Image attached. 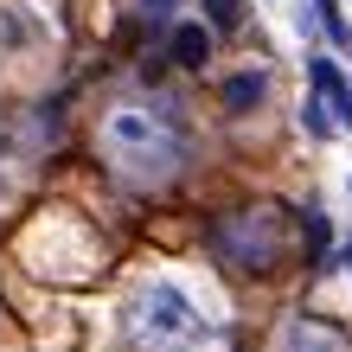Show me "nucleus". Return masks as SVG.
I'll return each instance as SVG.
<instances>
[{
	"label": "nucleus",
	"mask_w": 352,
	"mask_h": 352,
	"mask_svg": "<svg viewBox=\"0 0 352 352\" xmlns=\"http://www.w3.org/2000/svg\"><path fill=\"white\" fill-rule=\"evenodd\" d=\"M96 154L122 186L160 192L192 167V122L167 96H122L96 122Z\"/></svg>",
	"instance_id": "1"
},
{
	"label": "nucleus",
	"mask_w": 352,
	"mask_h": 352,
	"mask_svg": "<svg viewBox=\"0 0 352 352\" xmlns=\"http://www.w3.org/2000/svg\"><path fill=\"white\" fill-rule=\"evenodd\" d=\"M263 96H269V71H231L224 77V109L231 116H250Z\"/></svg>",
	"instance_id": "8"
},
{
	"label": "nucleus",
	"mask_w": 352,
	"mask_h": 352,
	"mask_svg": "<svg viewBox=\"0 0 352 352\" xmlns=\"http://www.w3.org/2000/svg\"><path fill=\"white\" fill-rule=\"evenodd\" d=\"M205 243L224 269L237 276H282L288 263L301 256V218L288 205H231L205 224Z\"/></svg>",
	"instance_id": "3"
},
{
	"label": "nucleus",
	"mask_w": 352,
	"mask_h": 352,
	"mask_svg": "<svg viewBox=\"0 0 352 352\" xmlns=\"http://www.w3.org/2000/svg\"><path fill=\"white\" fill-rule=\"evenodd\" d=\"M179 7H186V0H135V19H141L148 32H160V26H173Z\"/></svg>",
	"instance_id": "10"
},
{
	"label": "nucleus",
	"mask_w": 352,
	"mask_h": 352,
	"mask_svg": "<svg viewBox=\"0 0 352 352\" xmlns=\"http://www.w3.org/2000/svg\"><path fill=\"white\" fill-rule=\"evenodd\" d=\"M276 352H352V333L320 314H288L276 333Z\"/></svg>",
	"instance_id": "5"
},
{
	"label": "nucleus",
	"mask_w": 352,
	"mask_h": 352,
	"mask_svg": "<svg viewBox=\"0 0 352 352\" xmlns=\"http://www.w3.org/2000/svg\"><path fill=\"white\" fill-rule=\"evenodd\" d=\"M205 26L212 32H237L243 26V0H205Z\"/></svg>",
	"instance_id": "9"
},
{
	"label": "nucleus",
	"mask_w": 352,
	"mask_h": 352,
	"mask_svg": "<svg viewBox=\"0 0 352 352\" xmlns=\"http://www.w3.org/2000/svg\"><path fill=\"white\" fill-rule=\"evenodd\" d=\"M346 263H352V243H346Z\"/></svg>",
	"instance_id": "11"
},
{
	"label": "nucleus",
	"mask_w": 352,
	"mask_h": 352,
	"mask_svg": "<svg viewBox=\"0 0 352 352\" xmlns=\"http://www.w3.org/2000/svg\"><path fill=\"white\" fill-rule=\"evenodd\" d=\"M307 84H314V96L333 109L340 135H346V129H352V84H346V71H340L327 52H307Z\"/></svg>",
	"instance_id": "6"
},
{
	"label": "nucleus",
	"mask_w": 352,
	"mask_h": 352,
	"mask_svg": "<svg viewBox=\"0 0 352 352\" xmlns=\"http://www.w3.org/2000/svg\"><path fill=\"white\" fill-rule=\"evenodd\" d=\"M58 45V26H52V13L45 7H32V0H0V58H45Z\"/></svg>",
	"instance_id": "4"
},
{
	"label": "nucleus",
	"mask_w": 352,
	"mask_h": 352,
	"mask_svg": "<svg viewBox=\"0 0 352 352\" xmlns=\"http://www.w3.org/2000/svg\"><path fill=\"white\" fill-rule=\"evenodd\" d=\"M167 58L179 71H205L212 65V26H199V19H173L167 26Z\"/></svg>",
	"instance_id": "7"
},
{
	"label": "nucleus",
	"mask_w": 352,
	"mask_h": 352,
	"mask_svg": "<svg viewBox=\"0 0 352 352\" xmlns=\"http://www.w3.org/2000/svg\"><path fill=\"white\" fill-rule=\"evenodd\" d=\"M122 340H129L135 352H218L224 327L199 307L192 288L154 276V282H141L129 295V307H122Z\"/></svg>",
	"instance_id": "2"
}]
</instances>
